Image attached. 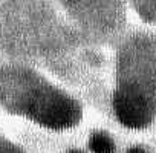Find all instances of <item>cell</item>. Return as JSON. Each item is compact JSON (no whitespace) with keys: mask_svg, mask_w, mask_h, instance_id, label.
I'll return each mask as SVG.
<instances>
[{"mask_svg":"<svg viewBox=\"0 0 156 153\" xmlns=\"http://www.w3.org/2000/svg\"><path fill=\"white\" fill-rule=\"evenodd\" d=\"M28 113L37 123L54 129L69 127L80 118L78 106L55 91L35 94L28 104Z\"/></svg>","mask_w":156,"mask_h":153,"instance_id":"cell-1","label":"cell"},{"mask_svg":"<svg viewBox=\"0 0 156 153\" xmlns=\"http://www.w3.org/2000/svg\"><path fill=\"white\" fill-rule=\"evenodd\" d=\"M0 153H16V151H12V150H5L3 145H0Z\"/></svg>","mask_w":156,"mask_h":153,"instance_id":"cell-5","label":"cell"},{"mask_svg":"<svg viewBox=\"0 0 156 153\" xmlns=\"http://www.w3.org/2000/svg\"><path fill=\"white\" fill-rule=\"evenodd\" d=\"M113 104L119 121L127 127L139 129L150 121V110L145 98L132 86L121 87L115 95Z\"/></svg>","mask_w":156,"mask_h":153,"instance_id":"cell-2","label":"cell"},{"mask_svg":"<svg viewBox=\"0 0 156 153\" xmlns=\"http://www.w3.org/2000/svg\"><path fill=\"white\" fill-rule=\"evenodd\" d=\"M69 153H83V151H81V150H70Z\"/></svg>","mask_w":156,"mask_h":153,"instance_id":"cell-6","label":"cell"},{"mask_svg":"<svg viewBox=\"0 0 156 153\" xmlns=\"http://www.w3.org/2000/svg\"><path fill=\"white\" fill-rule=\"evenodd\" d=\"M127 153H147L144 148H139V147H133V148H130Z\"/></svg>","mask_w":156,"mask_h":153,"instance_id":"cell-4","label":"cell"},{"mask_svg":"<svg viewBox=\"0 0 156 153\" xmlns=\"http://www.w3.org/2000/svg\"><path fill=\"white\" fill-rule=\"evenodd\" d=\"M89 147L94 153H113V150H115L113 141L104 133H95L90 138Z\"/></svg>","mask_w":156,"mask_h":153,"instance_id":"cell-3","label":"cell"}]
</instances>
